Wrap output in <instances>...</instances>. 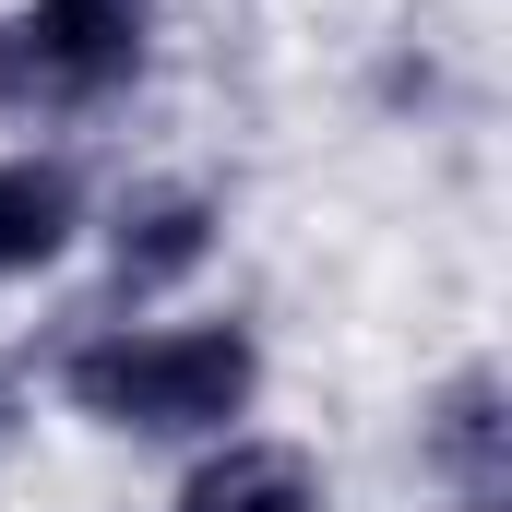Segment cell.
Here are the masks:
<instances>
[{"label":"cell","mask_w":512,"mask_h":512,"mask_svg":"<svg viewBox=\"0 0 512 512\" xmlns=\"http://www.w3.org/2000/svg\"><path fill=\"white\" fill-rule=\"evenodd\" d=\"M60 405L108 441H155V453H203L227 429H251L262 405V334L239 310L203 322H96L60 346Z\"/></svg>","instance_id":"cell-1"},{"label":"cell","mask_w":512,"mask_h":512,"mask_svg":"<svg viewBox=\"0 0 512 512\" xmlns=\"http://www.w3.org/2000/svg\"><path fill=\"white\" fill-rule=\"evenodd\" d=\"M167 0H0V120L48 131L143 84Z\"/></svg>","instance_id":"cell-2"},{"label":"cell","mask_w":512,"mask_h":512,"mask_svg":"<svg viewBox=\"0 0 512 512\" xmlns=\"http://www.w3.org/2000/svg\"><path fill=\"white\" fill-rule=\"evenodd\" d=\"M215 239H227V203L203 179H143V191H120L108 227H96V251H108V322H155L179 286H203Z\"/></svg>","instance_id":"cell-3"},{"label":"cell","mask_w":512,"mask_h":512,"mask_svg":"<svg viewBox=\"0 0 512 512\" xmlns=\"http://www.w3.org/2000/svg\"><path fill=\"white\" fill-rule=\"evenodd\" d=\"M417 465L453 501H512V382H501V358H465V370L429 382V405H417Z\"/></svg>","instance_id":"cell-4"},{"label":"cell","mask_w":512,"mask_h":512,"mask_svg":"<svg viewBox=\"0 0 512 512\" xmlns=\"http://www.w3.org/2000/svg\"><path fill=\"white\" fill-rule=\"evenodd\" d=\"M167 512H334V477L310 441H274V429H227L179 465Z\"/></svg>","instance_id":"cell-5"},{"label":"cell","mask_w":512,"mask_h":512,"mask_svg":"<svg viewBox=\"0 0 512 512\" xmlns=\"http://www.w3.org/2000/svg\"><path fill=\"white\" fill-rule=\"evenodd\" d=\"M84 179L72 155H36V143H0V286H36L84 251Z\"/></svg>","instance_id":"cell-6"},{"label":"cell","mask_w":512,"mask_h":512,"mask_svg":"<svg viewBox=\"0 0 512 512\" xmlns=\"http://www.w3.org/2000/svg\"><path fill=\"white\" fill-rule=\"evenodd\" d=\"M24 429H36V370H24V358H0V465L24 453Z\"/></svg>","instance_id":"cell-7"},{"label":"cell","mask_w":512,"mask_h":512,"mask_svg":"<svg viewBox=\"0 0 512 512\" xmlns=\"http://www.w3.org/2000/svg\"><path fill=\"white\" fill-rule=\"evenodd\" d=\"M453 512H512V501H453Z\"/></svg>","instance_id":"cell-8"}]
</instances>
